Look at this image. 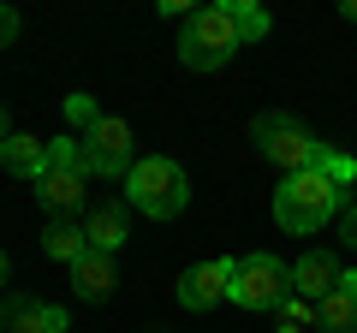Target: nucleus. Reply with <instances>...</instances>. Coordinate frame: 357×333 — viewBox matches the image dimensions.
I'll return each mask as SVG.
<instances>
[{"instance_id":"f257e3e1","label":"nucleus","mask_w":357,"mask_h":333,"mask_svg":"<svg viewBox=\"0 0 357 333\" xmlns=\"http://www.w3.org/2000/svg\"><path fill=\"white\" fill-rule=\"evenodd\" d=\"M274 220L280 232H321L328 220H340V185L321 179L316 166L286 173V185L274 191Z\"/></svg>"},{"instance_id":"f03ea898","label":"nucleus","mask_w":357,"mask_h":333,"mask_svg":"<svg viewBox=\"0 0 357 333\" xmlns=\"http://www.w3.org/2000/svg\"><path fill=\"white\" fill-rule=\"evenodd\" d=\"M185 203H191V179H185V166H178V161L149 155V161L131 166L126 208H137V215H149V220H178V215H185Z\"/></svg>"},{"instance_id":"7ed1b4c3","label":"nucleus","mask_w":357,"mask_h":333,"mask_svg":"<svg viewBox=\"0 0 357 333\" xmlns=\"http://www.w3.org/2000/svg\"><path fill=\"white\" fill-rule=\"evenodd\" d=\"M238 30H232L227 6H197L185 18V36H178V60L191 65V72H220V65L238 54Z\"/></svg>"},{"instance_id":"20e7f679","label":"nucleus","mask_w":357,"mask_h":333,"mask_svg":"<svg viewBox=\"0 0 357 333\" xmlns=\"http://www.w3.org/2000/svg\"><path fill=\"white\" fill-rule=\"evenodd\" d=\"M250 143H256V149H262L274 166H286V173H304V166L316 161V149H321V143H310V131L298 125L292 114H280V107L256 114V125H250Z\"/></svg>"},{"instance_id":"39448f33","label":"nucleus","mask_w":357,"mask_h":333,"mask_svg":"<svg viewBox=\"0 0 357 333\" xmlns=\"http://www.w3.org/2000/svg\"><path fill=\"white\" fill-rule=\"evenodd\" d=\"M286 297H292V268H286L280 256H244L238 274H232V304L244 309H280Z\"/></svg>"},{"instance_id":"423d86ee","label":"nucleus","mask_w":357,"mask_h":333,"mask_svg":"<svg viewBox=\"0 0 357 333\" xmlns=\"http://www.w3.org/2000/svg\"><path fill=\"white\" fill-rule=\"evenodd\" d=\"M84 149H89V179H131V125L119 114H102L96 125L84 131Z\"/></svg>"},{"instance_id":"0eeeda50","label":"nucleus","mask_w":357,"mask_h":333,"mask_svg":"<svg viewBox=\"0 0 357 333\" xmlns=\"http://www.w3.org/2000/svg\"><path fill=\"white\" fill-rule=\"evenodd\" d=\"M232 274H238V256H215V262L185 268L178 274V304L185 309H215L220 297H232Z\"/></svg>"},{"instance_id":"6e6552de","label":"nucleus","mask_w":357,"mask_h":333,"mask_svg":"<svg viewBox=\"0 0 357 333\" xmlns=\"http://www.w3.org/2000/svg\"><path fill=\"white\" fill-rule=\"evenodd\" d=\"M0 327L6 333H54V327H66V309L42 304V297H6L0 304Z\"/></svg>"},{"instance_id":"1a4fd4ad","label":"nucleus","mask_w":357,"mask_h":333,"mask_svg":"<svg viewBox=\"0 0 357 333\" xmlns=\"http://www.w3.org/2000/svg\"><path fill=\"white\" fill-rule=\"evenodd\" d=\"M333 286H340V262H333V250H310V256H298V268H292V292L298 297L321 304Z\"/></svg>"},{"instance_id":"9d476101","label":"nucleus","mask_w":357,"mask_h":333,"mask_svg":"<svg viewBox=\"0 0 357 333\" xmlns=\"http://www.w3.org/2000/svg\"><path fill=\"white\" fill-rule=\"evenodd\" d=\"M114 286H119V274H114V256H107V250H89V256L72 262V292L84 297V304H102Z\"/></svg>"},{"instance_id":"9b49d317","label":"nucleus","mask_w":357,"mask_h":333,"mask_svg":"<svg viewBox=\"0 0 357 333\" xmlns=\"http://www.w3.org/2000/svg\"><path fill=\"white\" fill-rule=\"evenodd\" d=\"M0 161H6V173H18V179H42V173H48V143L30 137V131H13V137L0 143Z\"/></svg>"},{"instance_id":"f8f14e48","label":"nucleus","mask_w":357,"mask_h":333,"mask_svg":"<svg viewBox=\"0 0 357 333\" xmlns=\"http://www.w3.org/2000/svg\"><path fill=\"white\" fill-rule=\"evenodd\" d=\"M84 232H89V250H107V256H114L119 244H126V232H131L126 203H102V208H89Z\"/></svg>"},{"instance_id":"ddd939ff","label":"nucleus","mask_w":357,"mask_h":333,"mask_svg":"<svg viewBox=\"0 0 357 333\" xmlns=\"http://www.w3.org/2000/svg\"><path fill=\"white\" fill-rule=\"evenodd\" d=\"M36 196H42V208H54V220H60L66 208H77V203H84V173L48 166V173L36 179Z\"/></svg>"},{"instance_id":"4468645a","label":"nucleus","mask_w":357,"mask_h":333,"mask_svg":"<svg viewBox=\"0 0 357 333\" xmlns=\"http://www.w3.org/2000/svg\"><path fill=\"white\" fill-rule=\"evenodd\" d=\"M42 250H48L54 262H66V268H72L77 256H89V232L72 226V220H48V232H42Z\"/></svg>"},{"instance_id":"2eb2a0df","label":"nucleus","mask_w":357,"mask_h":333,"mask_svg":"<svg viewBox=\"0 0 357 333\" xmlns=\"http://www.w3.org/2000/svg\"><path fill=\"white\" fill-rule=\"evenodd\" d=\"M321 333H357V292L351 286H333L321 297Z\"/></svg>"},{"instance_id":"dca6fc26","label":"nucleus","mask_w":357,"mask_h":333,"mask_svg":"<svg viewBox=\"0 0 357 333\" xmlns=\"http://www.w3.org/2000/svg\"><path fill=\"white\" fill-rule=\"evenodd\" d=\"M227 18H232V30H238V42H244V48L268 36V13L256 6V0H227Z\"/></svg>"},{"instance_id":"f3484780","label":"nucleus","mask_w":357,"mask_h":333,"mask_svg":"<svg viewBox=\"0 0 357 333\" xmlns=\"http://www.w3.org/2000/svg\"><path fill=\"white\" fill-rule=\"evenodd\" d=\"M48 166H66V173H84V179H89V149H84V137H54V143H48Z\"/></svg>"},{"instance_id":"a211bd4d","label":"nucleus","mask_w":357,"mask_h":333,"mask_svg":"<svg viewBox=\"0 0 357 333\" xmlns=\"http://www.w3.org/2000/svg\"><path fill=\"white\" fill-rule=\"evenodd\" d=\"M310 166H316L321 179H333L340 191L357 179V161H351V155H340V149H316V161H310Z\"/></svg>"},{"instance_id":"6ab92c4d","label":"nucleus","mask_w":357,"mask_h":333,"mask_svg":"<svg viewBox=\"0 0 357 333\" xmlns=\"http://www.w3.org/2000/svg\"><path fill=\"white\" fill-rule=\"evenodd\" d=\"M280 316H286V327H321V304H310V297H286L280 304Z\"/></svg>"},{"instance_id":"aec40b11","label":"nucleus","mask_w":357,"mask_h":333,"mask_svg":"<svg viewBox=\"0 0 357 333\" xmlns=\"http://www.w3.org/2000/svg\"><path fill=\"white\" fill-rule=\"evenodd\" d=\"M66 114H72V125H77V131H89L96 119H102V107L89 102V95H66Z\"/></svg>"},{"instance_id":"412c9836","label":"nucleus","mask_w":357,"mask_h":333,"mask_svg":"<svg viewBox=\"0 0 357 333\" xmlns=\"http://www.w3.org/2000/svg\"><path fill=\"white\" fill-rule=\"evenodd\" d=\"M13 36H18V13H13V6H0V48H13Z\"/></svg>"},{"instance_id":"4be33fe9","label":"nucleus","mask_w":357,"mask_h":333,"mask_svg":"<svg viewBox=\"0 0 357 333\" xmlns=\"http://www.w3.org/2000/svg\"><path fill=\"white\" fill-rule=\"evenodd\" d=\"M340 238L357 250V203H351V208H340Z\"/></svg>"},{"instance_id":"5701e85b","label":"nucleus","mask_w":357,"mask_h":333,"mask_svg":"<svg viewBox=\"0 0 357 333\" xmlns=\"http://www.w3.org/2000/svg\"><path fill=\"white\" fill-rule=\"evenodd\" d=\"M340 13H345V18H351V24H357V0H345V6H340Z\"/></svg>"},{"instance_id":"b1692460","label":"nucleus","mask_w":357,"mask_h":333,"mask_svg":"<svg viewBox=\"0 0 357 333\" xmlns=\"http://www.w3.org/2000/svg\"><path fill=\"white\" fill-rule=\"evenodd\" d=\"M6 137H13V131H6V107H0V143H6Z\"/></svg>"},{"instance_id":"393cba45","label":"nucleus","mask_w":357,"mask_h":333,"mask_svg":"<svg viewBox=\"0 0 357 333\" xmlns=\"http://www.w3.org/2000/svg\"><path fill=\"white\" fill-rule=\"evenodd\" d=\"M0 286H6V250H0Z\"/></svg>"},{"instance_id":"a878e982","label":"nucleus","mask_w":357,"mask_h":333,"mask_svg":"<svg viewBox=\"0 0 357 333\" xmlns=\"http://www.w3.org/2000/svg\"><path fill=\"white\" fill-rule=\"evenodd\" d=\"M280 333H304V327H280Z\"/></svg>"},{"instance_id":"bb28decb","label":"nucleus","mask_w":357,"mask_h":333,"mask_svg":"<svg viewBox=\"0 0 357 333\" xmlns=\"http://www.w3.org/2000/svg\"><path fill=\"white\" fill-rule=\"evenodd\" d=\"M54 333H72V327H54Z\"/></svg>"}]
</instances>
